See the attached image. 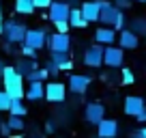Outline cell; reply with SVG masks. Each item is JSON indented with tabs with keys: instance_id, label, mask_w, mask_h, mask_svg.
<instances>
[{
	"instance_id": "14",
	"label": "cell",
	"mask_w": 146,
	"mask_h": 138,
	"mask_svg": "<svg viewBox=\"0 0 146 138\" xmlns=\"http://www.w3.org/2000/svg\"><path fill=\"white\" fill-rule=\"evenodd\" d=\"M118 136V121L116 119H103L97 125V138H116Z\"/></svg>"
},
{
	"instance_id": "30",
	"label": "cell",
	"mask_w": 146,
	"mask_h": 138,
	"mask_svg": "<svg viewBox=\"0 0 146 138\" xmlns=\"http://www.w3.org/2000/svg\"><path fill=\"white\" fill-rule=\"evenodd\" d=\"M125 24H127V19H125V15L123 13H120L118 15V17H116V22H114V26H112V28H114V30H123V28H125Z\"/></svg>"
},
{
	"instance_id": "26",
	"label": "cell",
	"mask_w": 146,
	"mask_h": 138,
	"mask_svg": "<svg viewBox=\"0 0 146 138\" xmlns=\"http://www.w3.org/2000/svg\"><path fill=\"white\" fill-rule=\"evenodd\" d=\"M11 108V97L7 91H0V112H5Z\"/></svg>"
},
{
	"instance_id": "15",
	"label": "cell",
	"mask_w": 146,
	"mask_h": 138,
	"mask_svg": "<svg viewBox=\"0 0 146 138\" xmlns=\"http://www.w3.org/2000/svg\"><path fill=\"white\" fill-rule=\"evenodd\" d=\"M144 108H146L144 97H137V95L125 97V115H127V117H137Z\"/></svg>"
},
{
	"instance_id": "25",
	"label": "cell",
	"mask_w": 146,
	"mask_h": 138,
	"mask_svg": "<svg viewBox=\"0 0 146 138\" xmlns=\"http://www.w3.org/2000/svg\"><path fill=\"white\" fill-rule=\"evenodd\" d=\"M129 30H133L137 37H140V35H146V19L144 17H135L131 22V28H129Z\"/></svg>"
},
{
	"instance_id": "17",
	"label": "cell",
	"mask_w": 146,
	"mask_h": 138,
	"mask_svg": "<svg viewBox=\"0 0 146 138\" xmlns=\"http://www.w3.org/2000/svg\"><path fill=\"white\" fill-rule=\"evenodd\" d=\"M95 41L99 43V46H112V43L116 41V30L110 26H101L97 28L95 32Z\"/></svg>"
},
{
	"instance_id": "27",
	"label": "cell",
	"mask_w": 146,
	"mask_h": 138,
	"mask_svg": "<svg viewBox=\"0 0 146 138\" xmlns=\"http://www.w3.org/2000/svg\"><path fill=\"white\" fill-rule=\"evenodd\" d=\"M120 74H123V84H133V82H135V76H133V71L129 67H123V69H120Z\"/></svg>"
},
{
	"instance_id": "12",
	"label": "cell",
	"mask_w": 146,
	"mask_h": 138,
	"mask_svg": "<svg viewBox=\"0 0 146 138\" xmlns=\"http://www.w3.org/2000/svg\"><path fill=\"white\" fill-rule=\"evenodd\" d=\"M82 11V17L86 19L88 24L90 22H99V13H101V0H88L80 7Z\"/></svg>"
},
{
	"instance_id": "11",
	"label": "cell",
	"mask_w": 146,
	"mask_h": 138,
	"mask_svg": "<svg viewBox=\"0 0 146 138\" xmlns=\"http://www.w3.org/2000/svg\"><path fill=\"white\" fill-rule=\"evenodd\" d=\"M84 65L86 67H95V69L103 65V48L99 43L86 48V52H84Z\"/></svg>"
},
{
	"instance_id": "34",
	"label": "cell",
	"mask_w": 146,
	"mask_h": 138,
	"mask_svg": "<svg viewBox=\"0 0 146 138\" xmlns=\"http://www.w3.org/2000/svg\"><path fill=\"white\" fill-rule=\"evenodd\" d=\"M135 121H137V123H140V125H146V108H144V110H142L140 115L135 117Z\"/></svg>"
},
{
	"instance_id": "37",
	"label": "cell",
	"mask_w": 146,
	"mask_h": 138,
	"mask_svg": "<svg viewBox=\"0 0 146 138\" xmlns=\"http://www.w3.org/2000/svg\"><path fill=\"white\" fill-rule=\"evenodd\" d=\"M137 138H146V127H142V129H137Z\"/></svg>"
},
{
	"instance_id": "1",
	"label": "cell",
	"mask_w": 146,
	"mask_h": 138,
	"mask_svg": "<svg viewBox=\"0 0 146 138\" xmlns=\"http://www.w3.org/2000/svg\"><path fill=\"white\" fill-rule=\"evenodd\" d=\"M2 84H5V91L9 93L11 99H22L26 88H24V76H19L15 71V67H5L2 71Z\"/></svg>"
},
{
	"instance_id": "38",
	"label": "cell",
	"mask_w": 146,
	"mask_h": 138,
	"mask_svg": "<svg viewBox=\"0 0 146 138\" xmlns=\"http://www.w3.org/2000/svg\"><path fill=\"white\" fill-rule=\"evenodd\" d=\"M5 67H7V65H5V60L0 58V74H2V71H5Z\"/></svg>"
},
{
	"instance_id": "39",
	"label": "cell",
	"mask_w": 146,
	"mask_h": 138,
	"mask_svg": "<svg viewBox=\"0 0 146 138\" xmlns=\"http://www.w3.org/2000/svg\"><path fill=\"white\" fill-rule=\"evenodd\" d=\"M2 24L5 22H2V13H0V35H2Z\"/></svg>"
},
{
	"instance_id": "42",
	"label": "cell",
	"mask_w": 146,
	"mask_h": 138,
	"mask_svg": "<svg viewBox=\"0 0 146 138\" xmlns=\"http://www.w3.org/2000/svg\"><path fill=\"white\" fill-rule=\"evenodd\" d=\"M0 123H2V121H0Z\"/></svg>"
},
{
	"instance_id": "36",
	"label": "cell",
	"mask_w": 146,
	"mask_h": 138,
	"mask_svg": "<svg viewBox=\"0 0 146 138\" xmlns=\"http://www.w3.org/2000/svg\"><path fill=\"white\" fill-rule=\"evenodd\" d=\"M54 129H56V123H52V121H47V123H45V132H47V134H52V132H54Z\"/></svg>"
},
{
	"instance_id": "9",
	"label": "cell",
	"mask_w": 146,
	"mask_h": 138,
	"mask_svg": "<svg viewBox=\"0 0 146 138\" xmlns=\"http://www.w3.org/2000/svg\"><path fill=\"white\" fill-rule=\"evenodd\" d=\"M47 48L50 52H69L71 50V35H62V32H54L47 39Z\"/></svg>"
},
{
	"instance_id": "35",
	"label": "cell",
	"mask_w": 146,
	"mask_h": 138,
	"mask_svg": "<svg viewBox=\"0 0 146 138\" xmlns=\"http://www.w3.org/2000/svg\"><path fill=\"white\" fill-rule=\"evenodd\" d=\"M9 125H7V121H2V123H0V134H2V136H9Z\"/></svg>"
},
{
	"instance_id": "7",
	"label": "cell",
	"mask_w": 146,
	"mask_h": 138,
	"mask_svg": "<svg viewBox=\"0 0 146 138\" xmlns=\"http://www.w3.org/2000/svg\"><path fill=\"white\" fill-rule=\"evenodd\" d=\"M123 63H125V52L120 48H114V46L103 48V65H108L110 69H118L123 67Z\"/></svg>"
},
{
	"instance_id": "33",
	"label": "cell",
	"mask_w": 146,
	"mask_h": 138,
	"mask_svg": "<svg viewBox=\"0 0 146 138\" xmlns=\"http://www.w3.org/2000/svg\"><path fill=\"white\" fill-rule=\"evenodd\" d=\"M69 22H56V32H62V35H67L69 32Z\"/></svg>"
},
{
	"instance_id": "5",
	"label": "cell",
	"mask_w": 146,
	"mask_h": 138,
	"mask_svg": "<svg viewBox=\"0 0 146 138\" xmlns=\"http://www.w3.org/2000/svg\"><path fill=\"white\" fill-rule=\"evenodd\" d=\"M43 99H47L50 104H60V101H64L67 99V86H64L62 82H47Z\"/></svg>"
},
{
	"instance_id": "2",
	"label": "cell",
	"mask_w": 146,
	"mask_h": 138,
	"mask_svg": "<svg viewBox=\"0 0 146 138\" xmlns=\"http://www.w3.org/2000/svg\"><path fill=\"white\" fill-rule=\"evenodd\" d=\"M28 28L24 26L22 22L17 19H9V22L2 24V35H5V41L11 43V46H22L24 43V37H26Z\"/></svg>"
},
{
	"instance_id": "20",
	"label": "cell",
	"mask_w": 146,
	"mask_h": 138,
	"mask_svg": "<svg viewBox=\"0 0 146 138\" xmlns=\"http://www.w3.org/2000/svg\"><path fill=\"white\" fill-rule=\"evenodd\" d=\"M86 24L88 22L82 17V11L80 9H71V13H69V26L71 28H84Z\"/></svg>"
},
{
	"instance_id": "28",
	"label": "cell",
	"mask_w": 146,
	"mask_h": 138,
	"mask_svg": "<svg viewBox=\"0 0 146 138\" xmlns=\"http://www.w3.org/2000/svg\"><path fill=\"white\" fill-rule=\"evenodd\" d=\"M22 56H24V58L35 60L36 58V50H32V48H28V46H22Z\"/></svg>"
},
{
	"instance_id": "4",
	"label": "cell",
	"mask_w": 146,
	"mask_h": 138,
	"mask_svg": "<svg viewBox=\"0 0 146 138\" xmlns=\"http://www.w3.org/2000/svg\"><path fill=\"white\" fill-rule=\"evenodd\" d=\"M69 13H71V7L62 0H54L47 9V19L50 22H69Z\"/></svg>"
},
{
	"instance_id": "23",
	"label": "cell",
	"mask_w": 146,
	"mask_h": 138,
	"mask_svg": "<svg viewBox=\"0 0 146 138\" xmlns=\"http://www.w3.org/2000/svg\"><path fill=\"white\" fill-rule=\"evenodd\" d=\"M45 78H47V71H45V69H41V67L32 69L30 74L26 76V80H28V82H43Z\"/></svg>"
},
{
	"instance_id": "13",
	"label": "cell",
	"mask_w": 146,
	"mask_h": 138,
	"mask_svg": "<svg viewBox=\"0 0 146 138\" xmlns=\"http://www.w3.org/2000/svg\"><path fill=\"white\" fill-rule=\"evenodd\" d=\"M137 46H140V37H137L133 30L123 28V30L118 32V48L120 50H135Z\"/></svg>"
},
{
	"instance_id": "8",
	"label": "cell",
	"mask_w": 146,
	"mask_h": 138,
	"mask_svg": "<svg viewBox=\"0 0 146 138\" xmlns=\"http://www.w3.org/2000/svg\"><path fill=\"white\" fill-rule=\"evenodd\" d=\"M92 78L88 74H73L71 78H69V84L67 88L71 93H75V95H84V93L88 91V86H90Z\"/></svg>"
},
{
	"instance_id": "6",
	"label": "cell",
	"mask_w": 146,
	"mask_h": 138,
	"mask_svg": "<svg viewBox=\"0 0 146 138\" xmlns=\"http://www.w3.org/2000/svg\"><path fill=\"white\" fill-rule=\"evenodd\" d=\"M84 119H86V123H90V125H99L101 121L105 119V106L99 104V101L86 104V108H84Z\"/></svg>"
},
{
	"instance_id": "19",
	"label": "cell",
	"mask_w": 146,
	"mask_h": 138,
	"mask_svg": "<svg viewBox=\"0 0 146 138\" xmlns=\"http://www.w3.org/2000/svg\"><path fill=\"white\" fill-rule=\"evenodd\" d=\"M36 67H39V65H36L35 60H30V58H19L17 63H15V71H17L19 76H24V78L30 74L32 69H36Z\"/></svg>"
},
{
	"instance_id": "16",
	"label": "cell",
	"mask_w": 146,
	"mask_h": 138,
	"mask_svg": "<svg viewBox=\"0 0 146 138\" xmlns=\"http://www.w3.org/2000/svg\"><path fill=\"white\" fill-rule=\"evenodd\" d=\"M50 60L60 69V71H69V69L73 67L71 52H50Z\"/></svg>"
},
{
	"instance_id": "32",
	"label": "cell",
	"mask_w": 146,
	"mask_h": 138,
	"mask_svg": "<svg viewBox=\"0 0 146 138\" xmlns=\"http://www.w3.org/2000/svg\"><path fill=\"white\" fill-rule=\"evenodd\" d=\"M112 5L116 7V9H129V7H131V0H114V2H112Z\"/></svg>"
},
{
	"instance_id": "41",
	"label": "cell",
	"mask_w": 146,
	"mask_h": 138,
	"mask_svg": "<svg viewBox=\"0 0 146 138\" xmlns=\"http://www.w3.org/2000/svg\"><path fill=\"white\" fill-rule=\"evenodd\" d=\"M0 13H2V5H0Z\"/></svg>"
},
{
	"instance_id": "3",
	"label": "cell",
	"mask_w": 146,
	"mask_h": 138,
	"mask_svg": "<svg viewBox=\"0 0 146 138\" xmlns=\"http://www.w3.org/2000/svg\"><path fill=\"white\" fill-rule=\"evenodd\" d=\"M47 39L50 37H47V32L43 28H30L26 32V37H24L22 46H28L32 50H43V48H47Z\"/></svg>"
},
{
	"instance_id": "31",
	"label": "cell",
	"mask_w": 146,
	"mask_h": 138,
	"mask_svg": "<svg viewBox=\"0 0 146 138\" xmlns=\"http://www.w3.org/2000/svg\"><path fill=\"white\" fill-rule=\"evenodd\" d=\"M54 2V0H32V5H35V9H50V5Z\"/></svg>"
},
{
	"instance_id": "24",
	"label": "cell",
	"mask_w": 146,
	"mask_h": 138,
	"mask_svg": "<svg viewBox=\"0 0 146 138\" xmlns=\"http://www.w3.org/2000/svg\"><path fill=\"white\" fill-rule=\"evenodd\" d=\"M7 125H9V129L11 132H22L24 127H26V123H24V117H9L7 119Z\"/></svg>"
},
{
	"instance_id": "18",
	"label": "cell",
	"mask_w": 146,
	"mask_h": 138,
	"mask_svg": "<svg viewBox=\"0 0 146 138\" xmlns=\"http://www.w3.org/2000/svg\"><path fill=\"white\" fill-rule=\"evenodd\" d=\"M43 95H45V84L43 82H30V86L24 93V97L28 101H39V99H43Z\"/></svg>"
},
{
	"instance_id": "29",
	"label": "cell",
	"mask_w": 146,
	"mask_h": 138,
	"mask_svg": "<svg viewBox=\"0 0 146 138\" xmlns=\"http://www.w3.org/2000/svg\"><path fill=\"white\" fill-rule=\"evenodd\" d=\"M43 69H45V71H47V76H58V74H60V69L56 67V65L52 63V60H47V65H45V67H43Z\"/></svg>"
},
{
	"instance_id": "21",
	"label": "cell",
	"mask_w": 146,
	"mask_h": 138,
	"mask_svg": "<svg viewBox=\"0 0 146 138\" xmlns=\"http://www.w3.org/2000/svg\"><path fill=\"white\" fill-rule=\"evenodd\" d=\"M15 13H19V15H32V13H35V5H32V0H15Z\"/></svg>"
},
{
	"instance_id": "22",
	"label": "cell",
	"mask_w": 146,
	"mask_h": 138,
	"mask_svg": "<svg viewBox=\"0 0 146 138\" xmlns=\"http://www.w3.org/2000/svg\"><path fill=\"white\" fill-rule=\"evenodd\" d=\"M9 112H11V117H24L26 115V106L22 104V99H11Z\"/></svg>"
},
{
	"instance_id": "10",
	"label": "cell",
	"mask_w": 146,
	"mask_h": 138,
	"mask_svg": "<svg viewBox=\"0 0 146 138\" xmlns=\"http://www.w3.org/2000/svg\"><path fill=\"white\" fill-rule=\"evenodd\" d=\"M123 13L120 9H116L112 2H108V0H101V13H99V22L103 24V26H114V22H116V17Z\"/></svg>"
},
{
	"instance_id": "40",
	"label": "cell",
	"mask_w": 146,
	"mask_h": 138,
	"mask_svg": "<svg viewBox=\"0 0 146 138\" xmlns=\"http://www.w3.org/2000/svg\"><path fill=\"white\" fill-rule=\"evenodd\" d=\"M131 2H146V0H131Z\"/></svg>"
}]
</instances>
